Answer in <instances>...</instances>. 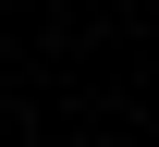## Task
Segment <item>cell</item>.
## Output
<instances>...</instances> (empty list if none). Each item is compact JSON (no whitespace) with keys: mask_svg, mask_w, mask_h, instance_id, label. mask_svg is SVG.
<instances>
[{"mask_svg":"<svg viewBox=\"0 0 159 147\" xmlns=\"http://www.w3.org/2000/svg\"><path fill=\"white\" fill-rule=\"evenodd\" d=\"M147 147H159V135H147Z\"/></svg>","mask_w":159,"mask_h":147,"instance_id":"obj_1","label":"cell"}]
</instances>
